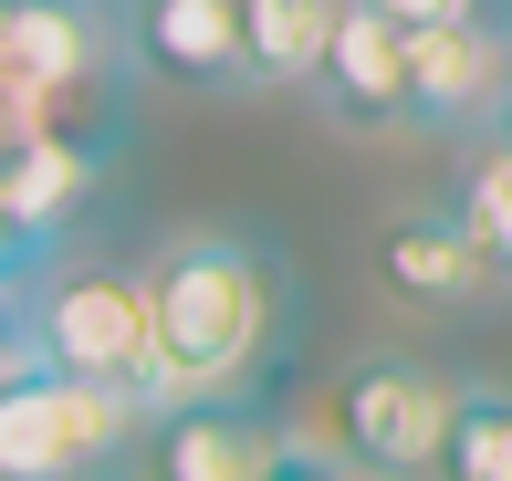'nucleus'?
Returning a JSON list of instances; mask_svg holds the SVG:
<instances>
[{"instance_id": "f257e3e1", "label": "nucleus", "mask_w": 512, "mask_h": 481, "mask_svg": "<svg viewBox=\"0 0 512 481\" xmlns=\"http://www.w3.org/2000/svg\"><path fill=\"white\" fill-rule=\"evenodd\" d=\"M157 314V408L168 398H251L293 335V262L262 231H157L147 241Z\"/></svg>"}, {"instance_id": "f03ea898", "label": "nucleus", "mask_w": 512, "mask_h": 481, "mask_svg": "<svg viewBox=\"0 0 512 481\" xmlns=\"http://www.w3.org/2000/svg\"><path fill=\"white\" fill-rule=\"evenodd\" d=\"M21 325H32L42 366L136 387L157 408V314H147V262H115L95 241H63L53 262L21 283Z\"/></svg>"}, {"instance_id": "7ed1b4c3", "label": "nucleus", "mask_w": 512, "mask_h": 481, "mask_svg": "<svg viewBox=\"0 0 512 481\" xmlns=\"http://www.w3.org/2000/svg\"><path fill=\"white\" fill-rule=\"evenodd\" d=\"M147 419L157 408L136 387L32 356L21 377H0V481H115V471H136Z\"/></svg>"}, {"instance_id": "20e7f679", "label": "nucleus", "mask_w": 512, "mask_h": 481, "mask_svg": "<svg viewBox=\"0 0 512 481\" xmlns=\"http://www.w3.org/2000/svg\"><path fill=\"white\" fill-rule=\"evenodd\" d=\"M450 408H460V377L408 346H366L335 366V387H324V419L314 440H335L356 471L377 481H429L439 440H450Z\"/></svg>"}, {"instance_id": "39448f33", "label": "nucleus", "mask_w": 512, "mask_h": 481, "mask_svg": "<svg viewBox=\"0 0 512 481\" xmlns=\"http://www.w3.org/2000/svg\"><path fill=\"white\" fill-rule=\"evenodd\" d=\"M502 95H512V21L502 11L408 32V136H492Z\"/></svg>"}, {"instance_id": "423d86ee", "label": "nucleus", "mask_w": 512, "mask_h": 481, "mask_svg": "<svg viewBox=\"0 0 512 481\" xmlns=\"http://www.w3.org/2000/svg\"><path fill=\"white\" fill-rule=\"evenodd\" d=\"M293 450V419L262 398H168L136 440V481H272Z\"/></svg>"}, {"instance_id": "0eeeda50", "label": "nucleus", "mask_w": 512, "mask_h": 481, "mask_svg": "<svg viewBox=\"0 0 512 481\" xmlns=\"http://www.w3.org/2000/svg\"><path fill=\"white\" fill-rule=\"evenodd\" d=\"M377 293L408 304V314H471L481 293H502V272L471 241V220L450 199H429V210H398L377 231Z\"/></svg>"}, {"instance_id": "6e6552de", "label": "nucleus", "mask_w": 512, "mask_h": 481, "mask_svg": "<svg viewBox=\"0 0 512 481\" xmlns=\"http://www.w3.org/2000/svg\"><path fill=\"white\" fill-rule=\"evenodd\" d=\"M136 74L178 84V95H251V42L241 0H126Z\"/></svg>"}, {"instance_id": "1a4fd4ad", "label": "nucleus", "mask_w": 512, "mask_h": 481, "mask_svg": "<svg viewBox=\"0 0 512 481\" xmlns=\"http://www.w3.org/2000/svg\"><path fill=\"white\" fill-rule=\"evenodd\" d=\"M304 105L324 126H345V136H408V32L356 0L335 53H324V74L304 84Z\"/></svg>"}, {"instance_id": "9d476101", "label": "nucleus", "mask_w": 512, "mask_h": 481, "mask_svg": "<svg viewBox=\"0 0 512 481\" xmlns=\"http://www.w3.org/2000/svg\"><path fill=\"white\" fill-rule=\"evenodd\" d=\"M356 0H241V42H251V95H304L335 53Z\"/></svg>"}, {"instance_id": "9b49d317", "label": "nucleus", "mask_w": 512, "mask_h": 481, "mask_svg": "<svg viewBox=\"0 0 512 481\" xmlns=\"http://www.w3.org/2000/svg\"><path fill=\"white\" fill-rule=\"evenodd\" d=\"M429 481H512V387L460 377V408H450V440H439Z\"/></svg>"}, {"instance_id": "f8f14e48", "label": "nucleus", "mask_w": 512, "mask_h": 481, "mask_svg": "<svg viewBox=\"0 0 512 481\" xmlns=\"http://www.w3.org/2000/svg\"><path fill=\"white\" fill-rule=\"evenodd\" d=\"M450 210L471 220V241L492 251V272L512 283V136H460V168H450Z\"/></svg>"}, {"instance_id": "ddd939ff", "label": "nucleus", "mask_w": 512, "mask_h": 481, "mask_svg": "<svg viewBox=\"0 0 512 481\" xmlns=\"http://www.w3.org/2000/svg\"><path fill=\"white\" fill-rule=\"evenodd\" d=\"M42 262H53V251H42V231H32V220H21V199H11V178H0V283H32V272Z\"/></svg>"}, {"instance_id": "4468645a", "label": "nucleus", "mask_w": 512, "mask_h": 481, "mask_svg": "<svg viewBox=\"0 0 512 481\" xmlns=\"http://www.w3.org/2000/svg\"><path fill=\"white\" fill-rule=\"evenodd\" d=\"M272 481H377V471H356L335 440H314V429H293V450H283V471Z\"/></svg>"}, {"instance_id": "2eb2a0df", "label": "nucleus", "mask_w": 512, "mask_h": 481, "mask_svg": "<svg viewBox=\"0 0 512 481\" xmlns=\"http://www.w3.org/2000/svg\"><path fill=\"white\" fill-rule=\"evenodd\" d=\"M366 11H387L398 32H429V21H471V11H492V0H366Z\"/></svg>"}, {"instance_id": "dca6fc26", "label": "nucleus", "mask_w": 512, "mask_h": 481, "mask_svg": "<svg viewBox=\"0 0 512 481\" xmlns=\"http://www.w3.org/2000/svg\"><path fill=\"white\" fill-rule=\"evenodd\" d=\"M32 366V325H21V293L0 283V377H21Z\"/></svg>"}, {"instance_id": "f3484780", "label": "nucleus", "mask_w": 512, "mask_h": 481, "mask_svg": "<svg viewBox=\"0 0 512 481\" xmlns=\"http://www.w3.org/2000/svg\"><path fill=\"white\" fill-rule=\"evenodd\" d=\"M11 136H32V126H21V84H11V53H0V147Z\"/></svg>"}, {"instance_id": "a211bd4d", "label": "nucleus", "mask_w": 512, "mask_h": 481, "mask_svg": "<svg viewBox=\"0 0 512 481\" xmlns=\"http://www.w3.org/2000/svg\"><path fill=\"white\" fill-rule=\"evenodd\" d=\"M492 136H512V95H502V116H492Z\"/></svg>"}, {"instance_id": "6ab92c4d", "label": "nucleus", "mask_w": 512, "mask_h": 481, "mask_svg": "<svg viewBox=\"0 0 512 481\" xmlns=\"http://www.w3.org/2000/svg\"><path fill=\"white\" fill-rule=\"evenodd\" d=\"M502 21H512V11H502Z\"/></svg>"}]
</instances>
